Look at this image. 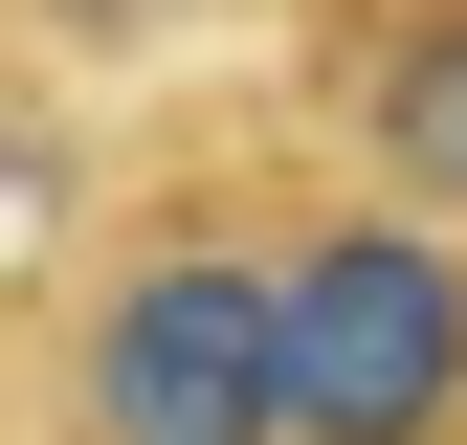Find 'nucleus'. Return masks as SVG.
<instances>
[{"mask_svg": "<svg viewBox=\"0 0 467 445\" xmlns=\"http://www.w3.org/2000/svg\"><path fill=\"white\" fill-rule=\"evenodd\" d=\"M45 23H89V45H134V23H179V0H45Z\"/></svg>", "mask_w": 467, "mask_h": 445, "instance_id": "4", "label": "nucleus"}, {"mask_svg": "<svg viewBox=\"0 0 467 445\" xmlns=\"http://www.w3.org/2000/svg\"><path fill=\"white\" fill-rule=\"evenodd\" d=\"M89 445H267V267L156 245L89 312Z\"/></svg>", "mask_w": 467, "mask_h": 445, "instance_id": "2", "label": "nucleus"}, {"mask_svg": "<svg viewBox=\"0 0 467 445\" xmlns=\"http://www.w3.org/2000/svg\"><path fill=\"white\" fill-rule=\"evenodd\" d=\"M357 134H379L423 201H467V0H400V23L357 45Z\"/></svg>", "mask_w": 467, "mask_h": 445, "instance_id": "3", "label": "nucleus"}, {"mask_svg": "<svg viewBox=\"0 0 467 445\" xmlns=\"http://www.w3.org/2000/svg\"><path fill=\"white\" fill-rule=\"evenodd\" d=\"M467 423V267L423 222H334L267 267V445H445Z\"/></svg>", "mask_w": 467, "mask_h": 445, "instance_id": "1", "label": "nucleus"}]
</instances>
